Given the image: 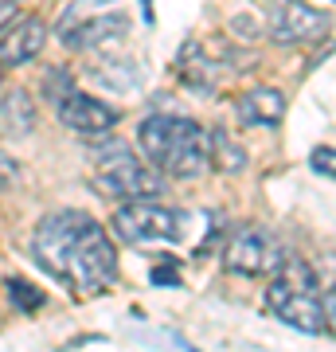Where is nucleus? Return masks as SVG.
I'll list each match as a JSON object with an SVG mask.
<instances>
[{
	"label": "nucleus",
	"instance_id": "15",
	"mask_svg": "<svg viewBox=\"0 0 336 352\" xmlns=\"http://www.w3.org/2000/svg\"><path fill=\"white\" fill-rule=\"evenodd\" d=\"M274 278H278V282H286V286H293V289H317V274H313V266L305 263V258H298V254H282Z\"/></svg>",
	"mask_w": 336,
	"mask_h": 352
},
{
	"label": "nucleus",
	"instance_id": "11",
	"mask_svg": "<svg viewBox=\"0 0 336 352\" xmlns=\"http://www.w3.org/2000/svg\"><path fill=\"white\" fill-rule=\"evenodd\" d=\"M238 122L247 126H278L286 118V94L274 87H254L238 98Z\"/></svg>",
	"mask_w": 336,
	"mask_h": 352
},
{
	"label": "nucleus",
	"instance_id": "4",
	"mask_svg": "<svg viewBox=\"0 0 336 352\" xmlns=\"http://www.w3.org/2000/svg\"><path fill=\"white\" fill-rule=\"evenodd\" d=\"M113 231L125 243H172L180 239V215L153 200H125L113 212Z\"/></svg>",
	"mask_w": 336,
	"mask_h": 352
},
{
	"label": "nucleus",
	"instance_id": "23",
	"mask_svg": "<svg viewBox=\"0 0 336 352\" xmlns=\"http://www.w3.org/2000/svg\"><path fill=\"white\" fill-rule=\"evenodd\" d=\"M324 4H336V0H324Z\"/></svg>",
	"mask_w": 336,
	"mask_h": 352
},
{
	"label": "nucleus",
	"instance_id": "6",
	"mask_svg": "<svg viewBox=\"0 0 336 352\" xmlns=\"http://www.w3.org/2000/svg\"><path fill=\"white\" fill-rule=\"evenodd\" d=\"M266 309L305 337L324 333V305L317 302V289H293L274 278V286H266Z\"/></svg>",
	"mask_w": 336,
	"mask_h": 352
},
{
	"label": "nucleus",
	"instance_id": "9",
	"mask_svg": "<svg viewBox=\"0 0 336 352\" xmlns=\"http://www.w3.org/2000/svg\"><path fill=\"white\" fill-rule=\"evenodd\" d=\"M47 43V24L39 16H16L8 28H0V67L32 63Z\"/></svg>",
	"mask_w": 336,
	"mask_h": 352
},
{
	"label": "nucleus",
	"instance_id": "7",
	"mask_svg": "<svg viewBox=\"0 0 336 352\" xmlns=\"http://www.w3.org/2000/svg\"><path fill=\"white\" fill-rule=\"evenodd\" d=\"M278 263H282V254H278L274 239H270L262 227H243L223 251V266L231 274H243V278L274 274Z\"/></svg>",
	"mask_w": 336,
	"mask_h": 352
},
{
	"label": "nucleus",
	"instance_id": "20",
	"mask_svg": "<svg viewBox=\"0 0 336 352\" xmlns=\"http://www.w3.org/2000/svg\"><path fill=\"white\" fill-rule=\"evenodd\" d=\"M153 282L157 286H180V270H172V266H153Z\"/></svg>",
	"mask_w": 336,
	"mask_h": 352
},
{
	"label": "nucleus",
	"instance_id": "18",
	"mask_svg": "<svg viewBox=\"0 0 336 352\" xmlns=\"http://www.w3.org/2000/svg\"><path fill=\"white\" fill-rule=\"evenodd\" d=\"M309 168L321 176H336V149H328V145H321V149L309 153Z\"/></svg>",
	"mask_w": 336,
	"mask_h": 352
},
{
	"label": "nucleus",
	"instance_id": "22",
	"mask_svg": "<svg viewBox=\"0 0 336 352\" xmlns=\"http://www.w3.org/2000/svg\"><path fill=\"white\" fill-rule=\"evenodd\" d=\"M20 16V8H16V0H0V28H8Z\"/></svg>",
	"mask_w": 336,
	"mask_h": 352
},
{
	"label": "nucleus",
	"instance_id": "8",
	"mask_svg": "<svg viewBox=\"0 0 336 352\" xmlns=\"http://www.w3.org/2000/svg\"><path fill=\"white\" fill-rule=\"evenodd\" d=\"M55 110H59L63 126L71 129V133H78V138H106L117 126V118H122L113 106H106L94 94H82V90H71Z\"/></svg>",
	"mask_w": 336,
	"mask_h": 352
},
{
	"label": "nucleus",
	"instance_id": "3",
	"mask_svg": "<svg viewBox=\"0 0 336 352\" xmlns=\"http://www.w3.org/2000/svg\"><path fill=\"white\" fill-rule=\"evenodd\" d=\"M94 184L110 200H157L164 192V176L149 161H137L129 145L113 141V145H102L98 149Z\"/></svg>",
	"mask_w": 336,
	"mask_h": 352
},
{
	"label": "nucleus",
	"instance_id": "12",
	"mask_svg": "<svg viewBox=\"0 0 336 352\" xmlns=\"http://www.w3.org/2000/svg\"><path fill=\"white\" fill-rule=\"evenodd\" d=\"M176 71H180V78H184L188 87L212 90V87H215V78H219V59H212L203 43L188 39L184 51H180V59H176Z\"/></svg>",
	"mask_w": 336,
	"mask_h": 352
},
{
	"label": "nucleus",
	"instance_id": "17",
	"mask_svg": "<svg viewBox=\"0 0 336 352\" xmlns=\"http://www.w3.org/2000/svg\"><path fill=\"white\" fill-rule=\"evenodd\" d=\"M71 90H75V78H71V71H67V67H51L47 75H43V94H47V102H55V106H59Z\"/></svg>",
	"mask_w": 336,
	"mask_h": 352
},
{
	"label": "nucleus",
	"instance_id": "24",
	"mask_svg": "<svg viewBox=\"0 0 336 352\" xmlns=\"http://www.w3.org/2000/svg\"><path fill=\"white\" fill-rule=\"evenodd\" d=\"M0 71H4V67H0Z\"/></svg>",
	"mask_w": 336,
	"mask_h": 352
},
{
	"label": "nucleus",
	"instance_id": "1",
	"mask_svg": "<svg viewBox=\"0 0 336 352\" xmlns=\"http://www.w3.org/2000/svg\"><path fill=\"white\" fill-rule=\"evenodd\" d=\"M36 263L78 294H102L117 282V251L98 219L87 212H51L32 239Z\"/></svg>",
	"mask_w": 336,
	"mask_h": 352
},
{
	"label": "nucleus",
	"instance_id": "21",
	"mask_svg": "<svg viewBox=\"0 0 336 352\" xmlns=\"http://www.w3.org/2000/svg\"><path fill=\"white\" fill-rule=\"evenodd\" d=\"M324 329H333V337H336V289H328L324 294Z\"/></svg>",
	"mask_w": 336,
	"mask_h": 352
},
{
	"label": "nucleus",
	"instance_id": "10",
	"mask_svg": "<svg viewBox=\"0 0 336 352\" xmlns=\"http://www.w3.org/2000/svg\"><path fill=\"white\" fill-rule=\"evenodd\" d=\"M129 32V20L122 12H106V16H94V20H82V24H67L63 28V43L71 51H98V47H110Z\"/></svg>",
	"mask_w": 336,
	"mask_h": 352
},
{
	"label": "nucleus",
	"instance_id": "13",
	"mask_svg": "<svg viewBox=\"0 0 336 352\" xmlns=\"http://www.w3.org/2000/svg\"><path fill=\"white\" fill-rule=\"evenodd\" d=\"M39 113H36V102L27 98L24 90H8L0 98V138H27L36 129Z\"/></svg>",
	"mask_w": 336,
	"mask_h": 352
},
{
	"label": "nucleus",
	"instance_id": "16",
	"mask_svg": "<svg viewBox=\"0 0 336 352\" xmlns=\"http://www.w3.org/2000/svg\"><path fill=\"white\" fill-rule=\"evenodd\" d=\"M4 286H8V298H12V305L20 309V314H36L39 305L47 302L43 289H36L32 282H24V278H8Z\"/></svg>",
	"mask_w": 336,
	"mask_h": 352
},
{
	"label": "nucleus",
	"instance_id": "5",
	"mask_svg": "<svg viewBox=\"0 0 336 352\" xmlns=\"http://www.w3.org/2000/svg\"><path fill=\"white\" fill-rule=\"evenodd\" d=\"M328 32V12L313 8L305 0H278L270 12V28L266 36L282 43V47H298V43H317Z\"/></svg>",
	"mask_w": 336,
	"mask_h": 352
},
{
	"label": "nucleus",
	"instance_id": "2",
	"mask_svg": "<svg viewBox=\"0 0 336 352\" xmlns=\"http://www.w3.org/2000/svg\"><path fill=\"white\" fill-rule=\"evenodd\" d=\"M137 145L145 161L176 180H196L212 168V129L192 118L153 113L137 126Z\"/></svg>",
	"mask_w": 336,
	"mask_h": 352
},
{
	"label": "nucleus",
	"instance_id": "14",
	"mask_svg": "<svg viewBox=\"0 0 336 352\" xmlns=\"http://www.w3.org/2000/svg\"><path fill=\"white\" fill-rule=\"evenodd\" d=\"M212 168L215 173H243L247 168V149L227 129H212Z\"/></svg>",
	"mask_w": 336,
	"mask_h": 352
},
{
	"label": "nucleus",
	"instance_id": "19",
	"mask_svg": "<svg viewBox=\"0 0 336 352\" xmlns=\"http://www.w3.org/2000/svg\"><path fill=\"white\" fill-rule=\"evenodd\" d=\"M20 184V164L8 157V153H0V192H8Z\"/></svg>",
	"mask_w": 336,
	"mask_h": 352
}]
</instances>
